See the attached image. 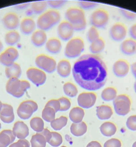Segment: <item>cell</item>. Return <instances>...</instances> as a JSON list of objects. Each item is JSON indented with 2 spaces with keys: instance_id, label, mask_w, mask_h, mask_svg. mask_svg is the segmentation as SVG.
<instances>
[{
  "instance_id": "6da1fadb",
  "label": "cell",
  "mask_w": 136,
  "mask_h": 147,
  "mask_svg": "<svg viewBox=\"0 0 136 147\" xmlns=\"http://www.w3.org/2000/svg\"><path fill=\"white\" fill-rule=\"evenodd\" d=\"M74 80L82 88L97 91L103 87L107 80L108 69L98 55L87 54L79 57L72 68Z\"/></svg>"
},
{
  "instance_id": "7a4b0ae2",
  "label": "cell",
  "mask_w": 136,
  "mask_h": 147,
  "mask_svg": "<svg viewBox=\"0 0 136 147\" xmlns=\"http://www.w3.org/2000/svg\"><path fill=\"white\" fill-rule=\"evenodd\" d=\"M30 82L25 80H20L18 78L8 79L6 85L7 92L14 97L20 98L30 88Z\"/></svg>"
},
{
  "instance_id": "3957f363",
  "label": "cell",
  "mask_w": 136,
  "mask_h": 147,
  "mask_svg": "<svg viewBox=\"0 0 136 147\" xmlns=\"http://www.w3.org/2000/svg\"><path fill=\"white\" fill-rule=\"evenodd\" d=\"M83 39L79 37L73 38L68 41L64 50V55L68 58L74 59L81 55L84 50Z\"/></svg>"
},
{
  "instance_id": "277c9868",
  "label": "cell",
  "mask_w": 136,
  "mask_h": 147,
  "mask_svg": "<svg viewBox=\"0 0 136 147\" xmlns=\"http://www.w3.org/2000/svg\"><path fill=\"white\" fill-rule=\"evenodd\" d=\"M113 105L114 111L118 115L125 116L131 111V100L127 94H119L114 100Z\"/></svg>"
},
{
  "instance_id": "5b68a950",
  "label": "cell",
  "mask_w": 136,
  "mask_h": 147,
  "mask_svg": "<svg viewBox=\"0 0 136 147\" xmlns=\"http://www.w3.org/2000/svg\"><path fill=\"white\" fill-rule=\"evenodd\" d=\"M109 14L104 9L99 8L94 11L90 17L89 22L92 26L98 29L105 28L108 24Z\"/></svg>"
},
{
  "instance_id": "8992f818",
  "label": "cell",
  "mask_w": 136,
  "mask_h": 147,
  "mask_svg": "<svg viewBox=\"0 0 136 147\" xmlns=\"http://www.w3.org/2000/svg\"><path fill=\"white\" fill-rule=\"evenodd\" d=\"M35 64L38 68L48 74H52L56 70L57 63L55 60L47 55L37 56L35 59Z\"/></svg>"
},
{
  "instance_id": "52a82bcc",
  "label": "cell",
  "mask_w": 136,
  "mask_h": 147,
  "mask_svg": "<svg viewBox=\"0 0 136 147\" xmlns=\"http://www.w3.org/2000/svg\"><path fill=\"white\" fill-rule=\"evenodd\" d=\"M38 109V106L36 102L32 100H26L20 105L17 110V114L21 119L26 120L30 119Z\"/></svg>"
},
{
  "instance_id": "ba28073f",
  "label": "cell",
  "mask_w": 136,
  "mask_h": 147,
  "mask_svg": "<svg viewBox=\"0 0 136 147\" xmlns=\"http://www.w3.org/2000/svg\"><path fill=\"white\" fill-rule=\"evenodd\" d=\"M26 75L28 80L37 86L43 85L47 80L45 72L38 68H29Z\"/></svg>"
},
{
  "instance_id": "9c48e42d",
  "label": "cell",
  "mask_w": 136,
  "mask_h": 147,
  "mask_svg": "<svg viewBox=\"0 0 136 147\" xmlns=\"http://www.w3.org/2000/svg\"><path fill=\"white\" fill-rule=\"evenodd\" d=\"M127 27L121 22L114 24L109 30V36L113 41L122 42L125 39L127 34Z\"/></svg>"
},
{
  "instance_id": "30bf717a",
  "label": "cell",
  "mask_w": 136,
  "mask_h": 147,
  "mask_svg": "<svg viewBox=\"0 0 136 147\" xmlns=\"http://www.w3.org/2000/svg\"><path fill=\"white\" fill-rule=\"evenodd\" d=\"M19 53L16 48L9 47L0 54V63L6 67L12 66L18 58Z\"/></svg>"
},
{
  "instance_id": "8fae6325",
  "label": "cell",
  "mask_w": 136,
  "mask_h": 147,
  "mask_svg": "<svg viewBox=\"0 0 136 147\" xmlns=\"http://www.w3.org/2000/svg\"><path fill=\"white\" fill-rule=\"evenodd\" d=\"M36 24L39 30L45 32L49 30L54 26L57 24L49 10L39 17Z\"/></svg>"
},
{
  "instance_id": "7c38bea8",
  "label": "cell",
  "mask_w": 136,
  "mask_h": 147,
  "mask_svg": "<svg viewBox=\"0 0 136 147\" xmlns=\"http://www.w3.org/2000/svg\"><path fill=\"white\" fill-rule=\"evenodd\" d=\"M66 20L72 25L78 24L86 19L84 10L80 7H70L65 12Z\"/></svg>"
},
{
  "instance_id": "4fadbf2b",
  "label": "cell",
  "mask_w": 136,
  "mask_h": 147,
  "mask_svg": "<svg viewBox=\"0 0 136 147\" xmlns=\"http://www.w3.org/2000/svg\"><path fill=\"white\" fill-rule=\"evenodd\" d=\"M74 32L73 25L67 20L62 21L58 26V36L61 40L64 42L73 38Z\"/></svg>"
},
{
  "instance_id": "5bb4252c",
  "label": "cell",
  "mask_w": 136,
  "mask_h": 147,
  "mask_svg": "<svg viewBox=\"0 0 136 147\" xmlns=\"http://www.w3.org/2000/svg\"><path fill=\"white\" fill-rule=\"evenodd\" d=\"M130 69L131 65L129 62L125 59H118L113 65L114 74L119 78H123L129 74Z\"/></svg>"
},
{
  "instance_id": "9a60e30c",
  "label": "cell",
  "mask_w": 136,
  "mask_h": 147,
  "mask_svg": "<svg viewBox=\"0 0 136 147\" xmlns=\"http://www.w3.org/2000/svg\"><path fill=\"white\" fill-rule=\"evenodd\" d=\"M97 99V96L92 92H83L80 94L77 98V102L79 106L85 109H89L93 107Z\"/></svg>"
},
{
  "instance_id": "2e32d148",
  "label": "cell",
  "mask_w": 136,
  "mask_h": 147,
  "mask_svg": "<svg viewBox=\"0 0 136 147\" xmlns=\"http://www.w3.org/2000/svg\"><path fill=\"white\" fill-rule=\"evenodd\" d=\"M20 23L18 16L15 13H8L2 19V23L4 27L10 30H15L18 29L20 26Z\"/></svg>"
},
{
  "instance_id": "e0dca14e",
  "label": "cell",
  "mask_w": 136,
  "mask_h": 147,
  "mask_svg": "<svg viewBox=\"0 0 136 147\" xmlns=\"http://www.w3.org/2000/svg\"><path fill=\"white\" fill-rule=\"evenodd\" d=\"M120 50L124 55L132 56L136 54V40L131 38H125L121 42Z\"/></svg>"
},
{
  "instance_id": "ac0fdd59",
  "label": "cell",
  "mask_w": 136,
  "mask_h": 147,
  "mask_svg": "<svg viewBox=\"0 0 136 147\" xmlns=\"http://www.w3.org/2000/svg\"><path fill=\"white\" fill-rule=\"evenodd\" d=\"M36 27L37 24L35 20L30 17H26L23 19L20 25V31L25 35L32 34L35 31Z\"/></svg>"
},
{
  "instance_id": "d6986e66",
  "label": "cell",
  "mask_w": 136,
  "mask_h": 147,
  "mask_svg": "<svg viewBox=\"0 0 136 147\" xmlns=\"http://www.w3.org/2000/svg\"><path fill=\"white\" fill-rule=\"evenodd\" d=\"M0 119L5 123H11L14 121L15 116L12 106L8 104H3L0 111Z\"/></svg>"
},
{
  "instance_id": "ffe728a7",
  "label": "cell",
  "mask_w": 136,
  "mask_h": 147,
  "mask_svg": "<svg viewBox=\"0 0 136 147\" xmlns=\"http://www.w3.org/2000/svg\"><path fill=\"white\" fill-rule=\"evenodd\" d=\"M13 132L18 138L25 139L29 135V129L27 125L22 121H18L14 123Z\"/></svg>"
},
{
  "instance_id": "44dd1931",
  "label": "cell",
  "mask_w": 136,
  "mask_h": 147,
  "mask_svg": "<svg viewBox=\"0 0 136 147\" xmlns=\"http://www.w3.org/2000/svg\"><path fill=\"white\" fill-rule=\"evenodd\" d=\"M48 40L47 34L42 30H35L32 35L31 41L32 44L37 47H42L45 45Z\"/></svg>"
},
{
  "instance_id": "7402d4cb",
  "label": "cell",
  "mask_w": 136,
  "mask_h": 147,
  "mask_svg": "<svg viewBox=\"0 0 136 147\" xmlns=\"http://www.w3.org/2000/svg\"><path fill=\"white\" fill-rule=\"evenodd\" d=\"M58 74L61 77L67 78L70 76L71 73L72 67L69 61L62 59L57 63L56 67Z\"/></svg>"
},
{
  "instance_id": "603a6c76",
  "label": "cell",
  "mask_w": 136,
  "mask_h": 147,
  "mask_svg": "<svg viewBox=\"0 0 136 147\" xmlns=\"http://www.w3.org/2000/svg\"><path fill=\"white\" fill-rule=\"evenodd\" d=\"M61 40L56 38H51L47 40L45 44V49L47 51L53 55L59 54L62 49Z\"/></svg>"
},
{
  "instance_id": "cb8c5ba5",
  "label": "cell",
  "mask_w": 136,
  "mask_h": 147,
  "mask_svg": "<svg viewBox=\"0 0 136 147\" xmlns=\"http://www.w3.org/2000/svg\"><path fill=\"white\" fill-rule=\"evenodd\" d=\"M16 136L12 131L4 130L0 132V147H7L12 143Z\"/></svg>"
},
{
  "instance_id": "d4e9b609",
  "label": "cell",
  "mask_w": 136,
  "mask_h": 147,
  "mask_svg": "<svg viewBox=\"0 0 136 147\" xmlns=\"http://www.w3.org/2000/svg\"><path fill=\"white\" fill-rule=\"evenodd\" d=\"M112 109L109 106L102 105L96 108V115L100 120H106L112 117L113 115Z\"/></svg>"
},
{
  "instance_id": "484cf974",
  "label": "cell",
  "mask_w": 136,
  "mask_h": 147,
  "mask_svg": "<svg viewBox=\"0 0 136 147\" xmlns=\"http://www.w3.org/2000/svg\"><path fill=\"white\" fill-rule=\"evenodd\" d=\"M22 69L19 64L14 63L12 66L6 67L5 73L8 79L12 78L19 79L22 74Z\"/></svg>"
},
{
  "instance_id": "4316f807",
  "label": "cell",
  "mask_w": 136,
  "mask_h": 147,
  "mask_svg": "<svg viewBox=\"0 0 136 147\" xmlns=\"http://www.w3.org/2000/svg\"><path fill=\"white\" fill-rule=\"evenodd\" d=\"M117 130L116 125L110 122H105L100 127V130L101 134L106 137L113 136L116 133Z\"/></svg>"
},
{
  "instance_id": "83f0119b",
  "label": "cell",
  "mask_w": 136,
  "mask_h": 147,
  "mask_svg": "<svg viewBox=\"0 0 136 147\" xmlns=\"http://www.w3.org/2000/svg\"><path fill=\"white\" fill-rule=\"evenodd\" d=\"M89 46V51L92 54L97 55L102 52L106 47V42L102 38H99L95 41L91 43Z\"/></svg>"
},
{
  "instance_id": "f1b7e54d",
  "label": "cell",
  "mask_w": 136,
  "mask_h": 147,
  "mask_svg": "<svg viewBox=\"0 0 136 147\" xmlns=\"http://www.w3.org/2000/svg\"><path fill=\"white\" fill-rule=\"evenodd\" d=\"M84 115L85 112L83 109L80 107H75L70 112L69 117L73 123H79L82 122Z\"/></svg>"
},
{
  "instance_id": "f546056e",
  "label": "cell",
  "mask_w": 136,
  "mask_h": 147,
  "mask_svg": "<svg viewBox=\"0 0 136 147\" xmlns=\"http://www.w3.org/2000/svg\"><path fill=\"white\" fill-rule=\"evenodd\" d=\"M70 132L75 136L80 137L83 136L87 132V126L86 123L82 122L79 123H73L70 126Z\"/></svg>"
},
{
  "instance_id": "4dcf8cb0",
  "label": "cell",
  "mask_w": 136,
  "mask_h": 147,
  "mask_svg": "<svg viewBox=\"0 0 136 147\" xmlns=\"http://www.w3.org/2000/svg\"><path fill=\"white\" fill-rule=\"evenodd\" d=\"M20 40V35L16 30H10L5 34V42L10 47H13L17 44Z\"/></svg>"
},
{
  "instance_id": "1f68e13d",
  "label": "cell",
  "mask_w": 136,
  "mask_h": 147,
  "mask_svg": "<svg viewBox=\"0 0 136 147\" xmlns=\"http://www.w3.org/2000/svg\"><path fill=\"white\" fill-rule=\"evenodd\" d=\"M30 142L32 147H45L47 140L42 132H37L32 137Z\"/></svg>"
},
{
  "instance_id": "d6a6232c",
  "label": "cell",
  "mask_w": 136,
  "mask_h": 147,
  "mask_svg": "<svg viewBox=\"0 0 136 147\" xmlns=\"http://www.w3.org/2000/svg\"><path fill=\"white\" fill-rule=\"evenodd\" d=\"M117 89L114 87H108L101 92V98L104 101H110L114 100L117 96Z\"/></svg>"
},
{
  "instance_id": "836d02e7",
  "label": "cell",
  "mask_w": 136,
  "mask_h": 147,
  "mask_svg": "<svg viewBox=\"0 0 136 147\" xmlns=\"http://www.w3.org/2000/svg\"><path fill=\"white\" fill-rule=\"evenodd\" d=\"M48 6L46 1L35 2L31 5V10L34 14L41 15L46 11Z\"/></svg>"
},
{
  "instance_id": "e575fe53",
  "label": "cell",
  "mask_w": 136,
  "mask_h": 147,
  "mask_svg": "<svg viewBox=\"0 0 136 147\" xmlns=\"http://www.w3.org/2000/svg\"><path fill=\"white\" fill-rule=\"evenodd\" d=\"M63 90L67 96L74 98L77 95L78 91L76 86L71 82H67L63 86Z\"/></svg>"
},
{
  "instance_id": "d590c367",
  "label": "cell",
  "mask_w": 136,
  "mask_h": 147,
  "mask_svg": "<svg viewBox=\"0 0 136 147\" xmlns=\"http://www.w3.org/2000/svg\"><path fill=\"white\" fill-rule=\"evenodd\" d=\"M31 128L37 132H40L44 129V123L41 118L36 117L30 121Z\"/></svg>"
},
{
  "instance_id": "8d00e7d4",
  "label": "cell",
  "mask_w": 136,
  "mask_h": 147,
  "mask_svg": "<svg viewBox=\"0 0 136 147\" xmlns=\"http://www.w3.org/2000/svg\"><path fill=\"white\" fill-rule=\"evenodd\" d=\"M68 121V118L67 117L62 116L59 118L53 120L51 123V126L55 130H61L63 128L67 125Z\"/></svg>"
},
{
  "instance_id": "74e56055",
  "label": "cell",
  "mask_w": 136,
  "mask_h": 147,
  "mask_svg": "<svg viewBox=\"0 0 136 147\" xmlns=\"http://www.w3.org/2000/svg\"><path fill=\"white\" fill-rule=\"evenodd\" d=\"M55 112L50 107H45L42 112V117L46 122L51 123L55 118Z\"/></svg>"
},
{
  "instance_id": "f35d334b",
  "label": "cell",
  "mask_w": 136,
  "mask_h": 147,
  "mask_svg": "<svg viewBox=\"0 0 136 147\" xmlns=\"http://www.w3.org/2000/svg\"><path fill=\"white\" fill-rule=\"evenodd\" d=\"M63 142L62 136L57 132H51V138L48 143L52 147H58L61 145Z\"/></svg>"
},
{
  "instance_id": "ab89813d",
  "label": "cell",
  "mask_w": 136,
  "mask_h": 147,
  "mask_svg": "<svg viewBox=\"0 0 136 147\" xmlns=\"http://www.w3.org/2000/svg\"><path fill=\"white\" fill-rule=\"evenodd\" d=\"M100 38L99 33L98 29L93 26H91L87 33V39L90 43Z\"/></svg>"
},
{
  "instance_id": "60d3db41",
  "label": "cell",
  "mask_w": 136,
  "mask_h": 147,
  "mask_svg": "<svg viewBox=\"0 0 136 147\" xmlns=\"http://www.w3.org/2000/svg\"><path fill=\"white\" fill-rule=\"evenodd\" d=\"M58 101L60 102V111H66L70 108L71 106V103L70 100L66 97H62L58 99Z\"/></svg>"
},
{
  "instance_id": "b9f144b4",
  "label": "cell",
  "mask_w": 136,
  "mask_h": 147,
  "mask_svg": "<svg viewBox=\"0 0 136 147\" xmlns=\"http://www.w3.org/2000/svg\"><path fill=\"white\" fill-rule=\"evenodd\" d=\"M78 5L80 8L83 10H91L95 8L99 5L97 3L83 1H79L78 2Z\"/></svg>"
},
{
  "instance_id": "7bdbcfd3",
  "label": "cell",
  "mask_w": 136,
  "mask_h": 147,
  "mask_svg": "<svg viewBox=\"0 0 136 147\" xmlns=\"http://www.w3.org/2000/svg\"><path fill=\"white\" fill-rule=\"evenodd\" d=\"M126 125L129 129L133 131H136V115H132L127 118Z\"/></svg>"
},
{
  "instance_id": "ee69618b",
  "label": "cell",
  "mask_w": 136,
  "mask_h": 147,
  "mask_svg": "<svg viewBox=\"0 0 136 147\" xmlns=\"http://www.w3.org/2000/svg\"><path fill=\"white\" fill-rule=\"evenodd\" d=\"M121 142L117 138H112L107 141L104 144V147H121Z\"/></svg>"
},
{
  "instance_id": "f6af8a7d",
  "label": "cell",
  "mask_w": 136,
  "mask_h": 147,
  "mask_svg": "<svg viewBox=\"0 0 136 147\" xmlns=\"http://www.w3.org/2000/svg\"><path fill=\"white\" fill-rule=\"evenodd\" d=\"M67 1H47L48 6L52 9H59L63 6Z\"/></svg>"
},
{
  "instance_id": "bcb514c9",
  "label": "cell",
  "mask_w": 136,
  "mask_h": 147,
  "mask_svg": "<svg viewBox=\"0 0 136 147\" xmlns=\"http://www.w3.org/2000/svg\"><path fill=\"white\" fill-rule=\"evenodd\" d=\"M45 107H50L54 109L56 113L60 109V104L58 100H51L47 102Z\"/></svg>"
},
{
  "instance_id": "7dc6e473",
  "label": "cell",
  "mask_w": 136,
  "mask_h": 147,
  "mask_svg": "<svg viewBox=\"0 0 136 147\" xmlns=\"http://www.w3.org/2000/svg\"><path fill=\"white\" fill-rule=\"evenodd\" d=\"M120 12L123 17L128 20H134L136 18V13L124 9H120Z\"/></svg>"
},
{
  "instance_id": "c3c4849f",
  "label": "cell",
  "mask_w": 136,
  "mask_h": 147,
  "mask_svg": "<svg viewBox=\"0 0 136 147\" xmlns=\"http://www.w3.org/2000/svg\"><path fill=\"white\" fill-rule=\"evenodd\" d=\"M9 147H30V143L26 139H20L17 142L11 144Z\"/></svg>"
},
{
  "instance_id": "681fc988",
  "label": "cell",
  "mask_w": 136,
  "mask_h": 147,
  "mask_svg": "<svg viewBox=\"0 0 136 147\" xmlns=\"http://www.w3.org/2000/svg\"><path fill=\"white\" fill-rule=\"evenodd\" d=\"M74 31L81 32L84 30L87 27V21L86 19L83 20L81 22L72 25Z\"/></svg>"
},
{
  "instance_id": "f907efd6",
  "label": "cell",
  "mask_w": 136,
  "mask_h": 147,
  "mask_svg": "<svg viewBox=\"0 0 136 147\" xmlns=\"http://www.w3.org/2000/svg\"><path fill=\"white\" fill-rule=\"evenodd\" d=\"M129 33L131 38L136 40V23L130 27Z\"/></svg>"
},
{
  "instance_id": "816d5d0a",
  "label": "cell",
  "mask_w": 136,
  "mask_h": 147,
  "mask_svg": "<svg viewBox=\"0 0 136 147\" xmlns=\"http://www.w3.org/2000/svg\"><path fill=\"white\" fill-rule=\"evenodd\" d=\"M41 132L45 136L47 140V142H49L51 138V132L48 129H45Z\"/></svg>"
},
{
  "instance_id": "f5cc1de1",
  "label": "cell",
  "mask_w": 136,
  "mask_h": 147,
  "mask_svg": "<svg viewBox=\"0 0 136 147\" xmlns=\"http://www.w3.org/2000/svg\"><path fill=\"white\" fill-rule=\"evenodd\" d=\"M87 147H102L99 142L97 141L90 142L87 145Z\"/></svg>"
},
{
  "instance_id": "db71d44e",
  "label": "cell",
  "mask_w": 136,
  "mask_h": 147,
  "mask_svg": "<svg viewBox=\"0 0 136 147\" xmlns=\"http://www.w3.org/2000/svg\"><path fill=\"white\" fill-rule=\"evenodd\" d=\"M30 5V4H23V5H18V6H17L18 7H18V9H25V8H27V7H28Z\"/></svg>"
},
{
  "instance_id": "11a10c76",
  "label": "cell",
  "mask_w": 136,
  "mask_h": 147,
  "mask_svg": "<svg viewBox=\"0 0 136 147\" xmlns=\"http://www.w3.org/2000/svg\"><path fill=\"white\" fill-rule=\"evenodd\" d=\"M3 48H4V46H3V43H2L1 41L0 40V52L2 51Z\"/></svg>"
},
{
  "instance_id": "9f6ffc18",
  "label": "cell",
  "mask_w": 136,
  "mask_h": 147,
  "mask_svg": "<svg viewBox=\"0 0 136 147\" xmlns=\"http://www.w3.org/2000/svg\"><path fill=\"white\" fill-rule=\"evenodd\" d=\"M2 105H3V104H2L1 101H0V111H1V108H2Z\"/></svg>"
},
{
  "instance_id": "6f0895ef",
  "label": "cell",
  "mask_w": 136,
  "mask_h": 147,
  "mask_svg": "<svg viewBox=\"0 0 136 147\" xmlns=\"http://www.w3.org/2000/svg\"><path fill=\"white\" fill-rule=\"evenodd\" d=\"M134 89L135 90V92L136 93V81L135 82L134 84Z\"/></svg>"
},
{
  "instance_id": "680465c9",
  "label": "cell",
  "mask_w": 136,
  "mask_h": 147,
  "mask_svg": "<svg viewBox=\"0 0 136 147\" xmlns=\"http://www.w3.org/2000/svg\"><path fill=\"white\" fill-rule=\"evenodd\" d=\"M132 147H136V141L133 143V144L132 145Z\"/></svg>"
},
{
  "instance_id": "91938a15",
  "label": "cell",
  "mask_w": 136,
  "mask_h": 147,
  "mask_svg": "<svg viewBox=\"0 0 136 147\" xmlns=\"http://www.w3.org/2000/svg\"><path fill=\"white\" fill-rule=\"evenodd\" d=\"M133 76H134V78H135V80H136V73H134V74H133Z\"/></svg>"
},
{
  "instance_id": "94428289",
  "label": "cell",
  "mask_w": 136,
  "mask_h": 147,
  "mask_svg": "<svg viewBox=\"0 0 136 147\" xmlns=\"http://www.w3.org/2000/svg\"><path fill=\"white\" fill-rule=\"evenodd\" d=\"M1 123H0V129H1Z\"/></svg>"
},
{
  "instance_id": "6125c7cd",
  "label": "cell",
  "mask_w": 136,
  "mask_h": 147,
  "mask_svg": "<svg viewBox=\"0 0 136 147\" xmlns=\"http://www.w3.org/2000/svg\"><path fill=\"white\" fill-rule=\"evenodd\" d=\"M66 147V146H62V147Z\"/></svg>"
}]
</instances>
